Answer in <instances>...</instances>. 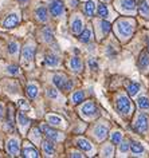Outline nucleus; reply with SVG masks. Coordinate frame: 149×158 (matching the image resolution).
Wrapping results in <instances>:
<instances>
[{"label":"nucleus","instance_id":"nucleus-39","mask_svg":"<svg viewBox=\"0 0 149 158\" xmlns=\"http://www.w3.org/2000/svg\"><path fill=\"white\" fill-rule=\"evenodd\" d=\"M89 66L92 67L93 70H97V69H98V64H97V62H96V60H93V59H90V60H89Z\"/></svg>","mask_w":149,"mask_h":158},{"label":"nucleus","instance_id":"nucleus-14","mask_svg":"<svg viewBox=\"0 0 149 158\" xmlns=\"http://www.w3.org/2000/svg\"><path fill=\"white\" fill-rule=\"evenodd\" d=\"M82 28H83V23H82L81 19H74L73 20V24H71V31H73V34H81L82 32Z\"/></svg>","mask_w":149,"mask_h":158},{"label":"nucleus","instance_id":"nucleus-28","mask_svg":"<svg viewBox=\"0 0 149 158\" xmlns=\"http://www.w3.org/2000/svg\"><path fill=\"white\" fill-rule=\"evenodd\" d=\"M18 119H19V123H20V126H28L30 125V119L23 113L18 114Z\"/></svg>","mask_w":149,"mask_h":158},{"label":"nucleus","instance_id":"nucleus-15","mask_svg":"<svg viewBox=\"0 0 149 158\" xmlns=\"http://www.w3.org/2000/svg\"><path fill=\"white\" fill-rule=\"evenodd\" d=\"M94 10H96V2L94 0H89L85 4V15L86 16H93Z\"/></svg>","mask_w":149,"mask_h":158},{"label":"nucleus","instance_id":"nucleus-31","mask_svg":"<svg viewBox=\"0 0 149 158\" xmlns=\"http://www.w3.org/2000/svg\"><path fill=\"white\" fill-rule=\"evenodd\" d=\"M98 15H100L101 18H106L109 15L108 8H106V6H105V4H100V6H98Z\"/></svg>","mask_w":149,"mask_h":158},{"label":"nucleus","instance_id":"nucleus-2","mask_svg":"<svg viewBox=\"0 0 149 158\" xmlns=\"http://www.w3.org/2000/svg\"><path fill=\"white\" fill-rule=\"evenodd\" d=\"M149 127V118L147 114H140L138 118H137V121H136V123H134V129H136V131H138V133H145L148 130Z\"/></svg>","mask_w":149,"mask_h":158},{"label":"nucleus","instance_id":"nucleus-6","mask_svg":"<svg viewBox=\"0 0 149 158\" xmlns=\"http://www.w3.org/2000/svg\"><path fill=\"white\" fill-rule=\"evenodd\" d=\"M50 12L54 16H61L63 14V3L62 2H53L50 4Z\"/></svg>","mask_w":149,"mask_h":158},{"label":"nucleus","instance_id":"nucleus-34","mask_svg":"<svg viewBox=\"0 0 149 158\" xmlns=\"http://www.w3.org/2000/svg\"><path fill=\"white\" fill-rule=\"evenodd\" d=\"M121 139H122V135H121V133H114L112 135V141L114 145H118L121 143Z\"/></svg>","mask_w":149,"mask_h":158},{"label":"nucleus","instance_id":"nucleus-16","mask_svg":"<svg viewBox=\"0 0 149 158\" xmlns=\"http://www.w3.org/2000/svg\"><path fill=\"white\" fill-rule=\"evenodd\" d=\"M138 12L147 18L149 16V4H148L147 0H141L138 3Z\"/></svg>","mask_w":149,"mask_h":158},{"label":"nucleus","instance_id":"nucleus-24","mask_svg":"<svg viewBox=\"0 0 149 158\" xmlns=\"http://www.w3.org/2000/svg\"><path fill=\"white\" fill-rule=\"evenodd\" d=\"M138 91H140V85L138 83L132 82V83L128 86V93H129V95H130V97H134Z\"/></svg>","mask_w":149,"mask_h":158},{"label":"nucleus","instance_id":"nucleus-4","mask_svg":"<svg viewBox=\"0 0 149 158\" xmlns=\"http://www.w3.org/2000/svg\"><path fill=\"white\" fill-rule=\"evenodd\" d=\"M42 131H43V134H45L47 138H49V139H51V141L61 139L59 133H58L57 130H54L53 127H50L49 125H42Z\"/></svg>","mask_w":149,"mask_h":158},{"label":"nucleus","instance_id":"nucleus-26","mask_svg":"<svg viewBox=\"0 0 149 158\" xmlns=\"http://www.w3.org/2000/svg\"><path fill=\"white\" fill-rule=\"evenodd\" d=\"M27 94H28L30 98H36L38 97V86L28 85L27 86Z\"/></svg>","mask_w":149,"mask_h":158},{"label":"nucleus","instance_id":"nucleus-42","mask_svg":"<svg viewBox=\"0 0 149 158\" xmlns=\"http://www.w3.org/2000/svg\"><path fill=\"white\" fill-rule=\"evenodd\" d=\"M71 157H81V154H78V153H73V154H71Z\"/></svg>","mask_w":149,"mask_h":158},{"label":"nucleus","instance_id":"nucleus-43","mask_svg":"<svg viewBox=\"0 0 149 158\" xmlns=\"http://www.w3.org/2000/svg\"><path fill=\"white\" fill-rule=\"evenodd\" d=\"M19 2H22V3H24V2H28V0H19Z\"/></svg>","mask_w":149,"mask_h":158},{"label":"nucleus","instance_id":"nucleus-9","mask_svg":"<svg viewBox=\"0 0 149 158\" xmlns=\"http://www.w3.org/2000/svg\"><path fill=\"white\" fill-rule=\"evenodd\" d=\"M67 81H69V79H66L65 75H61V74L54 75V79H53L54 85H55V86H57V89H59V90H65Z\"/></svg>","mask_w":149,"mask_h":158},{"label":"nucleus","instance_id":"nucleus-30","mask_svg":"<svg viewBox=\"0 0 149 158\" xmlns=\"http://www.w3.org/2000/svg\"><path fill=\"white\" fill-rule=\"evenodd\" d=\"M18 50H19V46L16 42H11L8 44V52L11 55H16L18 54Z\"/></svg>","mask_w":149,"mask_h":158},{"label":"nucleus","instance_id":"nucleus-8","mask_svg":"<svg viewBox=\"0 0 149 158\" xmlns=\"http://www.w3.org/2000/svg\"><path fill=\"white\" fill-rule=\"evenodd\" d=\"M34 55H35V48L32 46H26L23 47V52H22V56H23V62H31L34 59Z\"/></svg>","mask_w":149,"mask_h":158},{"label":"nucleus","instance_id":"nucleus-22","mask_svg":"<svg viewBox=\"0 0 149 158\" xmlns=\"http://www.w3.org/2000/svg\"><path fill=\"white\" fill-rule=\"evenodd\" d=\"M35 15H36V18L40 22L47 20V10L45 8V7H39V8L36 10V12H35Z\"/></svg>","mask_w":149,"mask_h":158},{"label":"nucleus","instance_id":"nucleus-18","mask_svg":"<svg viewBox=\"0 0 149 158\" xmlns=\"http://www.w3.org/2000/svg\"><path fill=\"white\" fill-rule=\"evenodd\" d=\"M96 137H97V139H100V141L105 139V138L108 137V129L105 127V126H98L96 129Z\"/></svg>","mask_w":149,"mask_h":158},{"label":"nucleus","instance_id":"nucleus-23","mask_svg":"<svg viewBox=\"0 0 149 158\" xmlns=\"http://www.w3.org/2000/svg\"><path fill=\"white\" fill-rule=\"evenodd\" d=\"M23 157H39V154L36 152V149H34V148H24L23 149V154H22Z\"/></svg>","mask_w":149,"mask_h":158},{"label":"nucleus","instance_id":"nucleus-13","mask_svg":"<svg viewBox=\"0 0 149 158\" xmlns=\"http://www.w3.org/2000/svg\"><path fill=\"white\" fill-rule=\"evenodd\" d=\"M69 64H70V69H71L73 71H75V73H78V71L82 70V62H81V59L78 56H73Z\"/></svg>","mask_w":149,"mask_h":158},{"label":"nucleus","instance_id":"nucleus-7","mask_svg":"<svg viewBox=\"0 0 149 158\" xmlns=\"http://www.w3.org/2000/svg\"><path fill=\"white\" fill-rule=\"evenodd\" d=\"M18 23H19V16L16 14H11L6 18V20L3 22V26H4L6 28H12V27L18 26Z\"/></svg>","mask_w":149,"mask_h":158},{"label":"nucleus","instance_id":"nucleus-19","mask_svg":"<svg viewBox=\"0 0 149 158\" xmlns=\"http://www.w3.org/2000/svg\"><path fill=\"white\" fill-rule=\"evenodd\" d=\"M59 63V59H58L54 54H47L45 56V64L46 66H55Z\"/></svg>","mask_w":149,"mask_h":158},{"label":"nucleus","instance_id":"nucleus-12","mask_svg":"<svg viewBox=\"0 0 149 158\" xmlns=\"http://www.w3.org/2000/svg\"><path fill=\"white\" fill-rule=\"evenodd\" d=\"M42 149H43L45 156H47V157H51L54 154V150H55V148H54V143H51L50 141H43Z\"/></svg>","mask_w":149,"mask_h":158},{"label":"nucleus","instance_id":"nucleus-20","mask_svg":"<svg viewBox=\"0 0 149 158\" xmlns=\"http://www.w3.org/2000/svg\"><path fill=\"white\" fill-rule=\"evenodd\" d=\"M148 64H149V55L147 51H143L138 59V66L141 69H145V67H148Z\"/></svg>","mask_w":149,"mask_h":158},{"label":"nucleus","instance_id":"nucleus-40","mask_svg":"<svg viewBox=\"0 0 149 158\" xmlns=\"http://www.w3.org/2000/svg\"><path fill=\"white\" fill-rule=\"evenodd\" d=\"M19 105H20V107H22V109L30 110V106H28V105H27V103H26V102H24V101H23V99H20V101H19Z\"/></svg>","mask_w":149,"mask_h":158},{"label":"nucleus","instance_id":"nucleus-21","mask_svg":"<svg viewBox=\"0 0 149 158\" xmlns=\"http://www.w3.org/2000/svg\"><path fill=\"white\" fill-rule=\"evenodd\" d=\"M92 36H93L92 30H90V28H86L83 32H81V34H79V40H81V42H83V43H87V42L92 40Z\"/></svg>","mask_w":149,"mask_h":158},{"label":"nucleus","instance_id":"nucleus-5","mask_svg":"<svg viewBox=\"0 0 149 158\" xmlns=\"http://www.w3.org/2000/svg\"><path fill=\"white\" fill-rule=\"evenodd\" d=\"M96 113H97V107H96V105H94L93 102H87V103H85L83 106H82V109H81V114L83 117H92Z\"/></svg>","mask_w":149,"mask_h":158},{"label":"nucleus","instance_id":"nucleus-35","mask_svg":"<svg viewBox=\"0 0 149 158\" xmlns=\"http://www.w3.org/2000/svg\"><path fill=\"white\" fill-rule=\"evenodd\" d=\"M47 97L49 98H58V93L54 89H47Z\"/></svg>","mask_w":149,"mask_h":158},{"label":"nucleus","instance_id":"nucleus-32","mask_svg":"<svg viewBox=\"0 0 149 158\" xmlns=\"http://www.w3.org/2000/svg\"><path fill=\"white\" fill-rule=\"evenodd\" d=\"M43 35H45V39H46V42H51L53 39H54V35H53L51 30H50L49 27L43 30Z\"/></svg>","mask_w":149,"mask_h":158},{"label":"nucleus","instance_id":"nucleus-27","mask_svg":"<svg viewBox=\"0 0 149 158\" xmlns=\"http://www.w3.org/2000/svg\"><path fill=\"white\" fill-rule=\"evenodd\" d=\"M83 99H85L83 91H77V93H74L73 97H71V101L74 102V103H81V102L83 101Z\"/></svg>","mask_w":149,"mask_h":158},{"label":"nucleus","instance_id":"nucleus-3","mask_svg":"<svg viewBox=\"0 0 149 158\" xmlns=\"http://www.w3.org/2000/svg\"><path fill=\"white\" fill-rule=\"evenodd\" d=\"M117 109L121 114H129L132 109V103L128 97H120L117 101Z\"/></svg>","mask_w":149,"mask_h":158},{"label":"nucleus","instance_id":"nucleus-11","mask_svg":"<svg viewBox=\"0 0 149 158\" xmlns=\"http://www.w3.org/2000/svg\"><path fill=\"white\" fill-rule=\"evenodd\" d=\"M117 4H120L121 10H125V11H133L136 8L134 0H118Z\"/></svg>","mask_w":149,"mask_h":158},{"label":"nucleus","instance_id":"nucleus-33","mask_svg":"<svg viewBox=\"0 0 149 158\" xmlns=\"http://www.w3.org/2000/svg\"><path fill=\"white\" fill-rule=\"evenodd\" d=\"M47 119H49V122H50V123H53V125H59V123H61V121H62L59 117L53 115V114L47 115Z\"/></svg>","mask_w":149,"mask_h":158},{"label":"nucleus","instance_id":"nucleus-29","mask_svg":"<svg viewBox=\"0 0 149 158\" xmlns=\"http://www.w3.org/2000/svg\"><path fill=\"white\" fill-rule=\"evenodd\" d=\"M137 103L141 109H149V99L147 97H141L138 98V101H137Z\"/></svg>","mask_w":149,"mask_h":158},{"label":"nucleus","instance_id":"nucleus-41","mask_svg":"<svg viewBox=\"0 0 149 158\" xmlns=\"http://www.w3.org/2000/svg\"><path fill=\"white\" fill-rule=\"evenodd\" d=\"M4 117V109H3V106L0 105V118Z\"/></svg>","mask_w":149,"mask_h":158},{"label":"nucleus","instance_id":"nucleus-10","mask_svg":"<svg viewBox=\"0 0 149 158\" xmlns=\"http://www.w3.org/2000/svg\"><path fill=\"white\" fill-rule=\"evenodd\" d=\"M7 150H8V153L11 156H18L19 154V141L12 138V139L8 141V143H7Z\"/></svg>","mask_w":149,"mask_h":158},{"label":"nucleus","instance_id":"nucleus-25","mask_svg":"<svg viewBox=\"0 0 149 158\" xmlns=\"http://www.w3.org/2000/svg\"><path fill=\"white\" fill-rule=\"evenodd\" d=\"M130 150H132V153H134V154H140V153L144 152V148H143V145H141L140 142H132L130 143Z\"/></svg>","mask_w":149,"mask_h":158},{"label":"nucleus","instance_id":"nucleus-37","mask_svg":"<svg viewBox=\"0 0 149 158\" xmlns=\"http://www.w3.org/2000/svg\"><path fill=\"white\" fill-rule=\"evenodd\" d=\"M129 149H130V143H129V142H124V143H121V146H120V150H121L122 153L128 152Z\"/></svg>","mask_w":149,"mask_h":158},{"label":"nucleus","instance_id":"nucleus-17","mask_svg":"<svg viewBox=\"0 0 149 158\" xmlns=\"http://www.w3.org/2000/svg\"><path fill=\"white\" fill-rule=\"evenodd\" d=\"M77 146L82 150H85V152H92V145H90V142L87 139H83V138H79V139L77 141Z\"/></svg>","mask_w":149,"mask_h":158},{"label":"nucleus","instance_id":"nucleus-1","mask_svg":"<svg viewBox=\"0 0 149 158\" xmlns=\"http://www.w3.org/2000/svg\"><path fill=\"white\" fill-rule=\"evenodd\" d=\"M133 24L128 19H122V20L117 22V34L122 38H129L133 34Z\"/></svg>","mask_w":149,"mask_h":158},{"label":"nucleus","instance_id":"nucleus-38","mask_svg":"<svg viewBox=\"0 0 149 158\" xmlns=\"http://www.w3.org/2000/svg\"><path fill=\"white\" fill-rule=\"evenodd\" d=\"M8 73L12 74V75H16L19 73V69L16 66H8Z\"/></svg>","mask_w":149,"mask_h":158},{"label":"nucleus","instance_id":"nucleus-36","mask_svg":"<svg viewBox=\"0 0 149 158\" xmlns=\"http://www.w3.org/2000/svg\"><path fill=\"white\" fill-rule=\"evenodd\" d=\"M101 26H102V30H104V32L105 34H108L109 31H110V23H108V22H102L101 23Z\"/></svg>","mask_w":149,"mask_h":158}]
</instances>
